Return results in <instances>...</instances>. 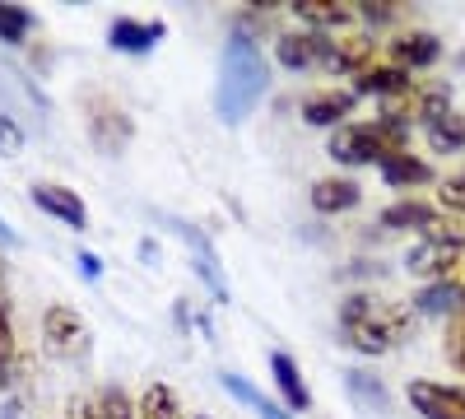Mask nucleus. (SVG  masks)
Listing matches in <instances>:
<instances>
[{"instance_id": "nucleus-1", "label": "nucleus", "mask_w": 465, "mask_h": 419, "mask_svg": "<svg viewBox=\"0 0 465 419\" xmlns=\"http://www.w3.org/2000/svg\"><path fill=\"white\" fill-rule=\"evenodd\" d=\"M270 89V61L261 56L256 37L247 28H232L228 43H223V65H219V94H214V107L228 126L247 122L256 103L265 98Z\"/></svg>"}, {"instance_id": "nucleus-2", "label": "nucleus", "mask_w": 465, "mask_h": 419, "mask_svg": "<svg viewBox=\"0 0 465 419\" xmlns=\"http://www.w3.org/2000/svg\"><path fill=\"white\" fill-rule=\"evenodd\" d=\"M410 331H414V317L401 303H386V298H372V294H354V298L340 303V335H344V345L359 350V354L396 350Z\"/></svg>"}, {"instance_id": "nucleus-3", "label": "nucleus", "mask_w": 465, "mask_h": 419, "mask_svg": "<svg viewBox=\"0 0 465 419\" xmlns=\"http://www.w3.org/2000/svg\"><path fill=\"white\" fill-rule=\"evenodd\" d=\"M326 155L335 164H349V168H363V164H386L396 155H410V126H396L386 117H372V122H344L340 131H331V145Z\"/></svg>"}, {"instance_id": "nucleus-4", "label": "nucleus", "mask_w": 465, "mask_h": 419, "mask_svg": "<svg viewBox=\"0 0 465 419\" xmlns=\"http://www.w3.org/2000/svg\"><path fill=\"white\" fill-rule=\"evenodd\" d=\"M460 256H465V234L451 228V224H438V228H429V234L405 252V271L419 275V280H429V284H438V280H451Z\"/></svg>"}, {"instance_id": "nucleus-5", "label": "nucleus", "mask_w": 465, "mask_h": 419, "mask_svg": "<svg viewBox=\"0 0 465 419\" xmlns=\"http://www.w3.org/2000/svg\"><path fill=\"white\" fill-rule=\"evenodd\" d=\"M43 345L56 359H80L89 354V322L70 308V303H52L43 313Z\"/></svg>"}, {"instance_id": "nucleus-6", "label": "nucleus", "mask_w": 465, "mask_h": 419, "mask_svg": "<svg viewBox=\"0 0 465 419\" xmlns=\"http://www.w3.org/2000/svg\"><path fill=\"white\" fill-rule=\"evenodd\" d=\"M405 396H410L414 414H423V419H465V387L433 383V377H410Z\"/></svg>"}, {"instance_id": "nucleus-7", "label": "nucleus", "mask_w": 465, "mask_h": 419, "mask_svg": "<svg viewBox=\"0 0 465 419\" xmlns=\"http://www.w3.org/2000/svg\"><path fill=\"white\" fill-rule=\"evenodd\" d=\"M322 65L331 75H349V80H359L368 65H377V43L363 33H349V37H326L322 43Z\"/></svg>"}, {"instance_id": "nucleus-8", "label": "nucleus", "mask_w": 465, "mask_h": 419, "mask_svg": "<svg viewBox=\"0 0 465 419\" xmlns=\"http://www.w3.org/2000/svg\"><path fill=\"white\" fill-rule=\"evenodd\" d=\"M89 135L103 155H122L131 140V117L107 94H89Z\"/></svg>"}, {"instance_id": "nucleus-9", "label": "nucleus", "mask_w": 465, "mask_h": 419, "mask_svg": "<svg viewBox=\"0 0 465 419\" xmlns=\"http://www.w3.org/2000/svg\"><path fill=\"white\" fill-rule=\"evenodd\" d=\"M33 205L43 210V214H52V219H61L65 228H74V234H84L89 228V205L70 192V186H61V182H33Z\"/></svg>"}, {"instance_id": "nucleus-10", "label": "nucleus", "mask_w": 465, "mask_h": 419, "mask_svg": "<svg viewBox=\"0 0 465 419\" xmlns=\"http://www.w3.org/2000/svg\"><path fill=\"white\" fill-rule=\"evenodd\" d=\"M163 37H168V24H163V19H112V24H107L112 52H126V56L153 52Z\"/></svg>"}, {"instance_id": "nucleus-11", "label": "nucleus", "mask_w": 465, "mask_h": 419, "mask_svg": "<svg viewBox=\"0 0 465 419\" xmlns=\"http://www.w3.org/2000/svg\"><path fill=\"white\" fill-rule=\"evenodd\" d=\"M359 94L354 89H322V94H307L302 98V122L307 126H322V131H340L344 117L354 112Z\"/></svg>"}, {"instance_id": "nucleus-12", "label": "nucleus", "mask_w": 465, "mask_h": 419, "mask_svg": "<svg viewBox=\"0 0 465 419\" xmlns=\"http://www.w3.org/2000/svg\"><path fill=\"white\" fill-rule=\"evenodd\" d=\"M386 52H391V65L396 70H429L438 56H442V43L429 33V28H410V33H396V43H386Z\"/></svg>"}, {"instance_id": "nucleus-13", "label": "nucleus", "mask_w": 465, "mask_h": 419, "mask_svg": "<svg viewBox=\"0 0 465 419\" xmlns=\"http://www.w3.org/2000/svg\"><path fill=\"white\" fill-rule=\"evenodd\" d=\"M270 377H275L280 405H284L289 414H307V410H312V392H307V383H302V368H298L284 350L270 354Z\"/></svg>"}, {"instance_id": "nucleus-14", "label": "nucleus", "mask_w": 465, "mask_h": 419, "mask_svg": "<svg viewBox=\"0 0 465 419\" xmlns=\"http://www.w3.org/2000/svg\"><path fill=\"white\" fill-rule=\"evenodd\" d=\"M293 15L298 24H307V33H322V37H335L340 28L359 19L354 5H335V0H293Z\"/></svg>"}, {"instance_id": "nucleus-15", "label": "nucleus", "mask_w": 465, "mask_h": 419, "mask_svg": "<svg viewBox=\"0 0 465 419\" xmlns=\"http://www.w3.org/2000/svg\"><path fill=\"white\" fill-rule=\"evenodd\" d=\"M386 234H401V228H438L442 224V210H438V201H419V196H410V201H396V205H386L381 210V219H377Z\"/></svg>"}, {"instance_id": "nucleus-16", "label": "nucleus", "mask_w": 465, "mask_h": 419, "mask_svg": "<svg viewBox=\"0 0 465 419\" xmlns=\"http://www.w3.org/2000/svg\"><path fill=\"white\" fill-rule=\"evenodd\" d=\"M307 201H312L317 214H344V210H354L363 201V186L354 177H322V182H312Z\"/></svg>"}, {"instance_id": "nucleus-17", "label": "nucleus", "mask_w": 465, "mask_h": 419, "mask_svg": "<svg viewBox=\"0 0 465 419\" xmlns=\"http://www.w3.org/2000/svg\"><path fill=\"white\" fill-rule=\"evenodd\" d=\"M414 313L419 317H456L465 313V284L460 280H438V284H423L419 298H414Z\"/></svg>"}, {"instance_id": "nucleus-18", "label": "nucleus", "mask_w": 465, "mask_h": 419, "mask_svg": "<svg viewBox=\"0 0 465 419\" xmlns=\"http://www.w3.org/2000/svg\"><path fill=\"white\" fill-rule=\"evenodd\" d=\"M410 85H414V80H410L405 70H396L391 61H386V65L377 61V65H368V70H363L349 89H354L359 98H377V103H386V98H396V94H401V89H410Z\"/></svg>"}, {"instance_id": "nucleus-19", "label": "nucleus", "mask_w": 465, "mask_h": 419, "mask_svg": "<svg viewBox=\"0 0 465 419\" xmlns=\"http://www.w3.org/2000/svg\"><path fill=\"white\" fill-rule=\"evenodd\" d=\"M322 43H326V37H322V33H307V28L280 33L275 56H280L284 70H307V65H322Z\"/></svg>"}, {"instance_id": "nucleus-20", "label": "nucleus", "mask_w": 465, "mask_h": 419, "mask_svg": "<svg viewBox=\"0 0 465 419\" xmlns=\"http://www.w3.org/2000/svg\"><path fill=\"white\" fill-rule=\"evenodd\" d=\"M381 182L396 186V192H414V186H429L433 182V164L419 159V155H396L381 164Z\"/></svg>"}, {"instance_id": "nucleus-21", "label": "nucleus", "mask_w": 465, "mask_h": 419, "mask_svg": "<svg viewBox=\"0 0 465 419\" xmlns=\"http://www.w3.org/2000/svg\"><path fill=\"white\" fill-rule=\"evenodd\" d=\"M223 392H228L232 401H242L256 419H289V410H284L280 401H270L265 392H256L247 377H238V373H223Z\"/></svg>"}, {"instance_id": "nucleus-22", "label": "nucleus", "mask_w": 465, "mask_h": 419, "mask_svg": "<svg viewBox=\"0 0 465 419\" xmlns=\"http://www.w3.org/2000/svg\"><path fill=\"white\" fill-rule=\"evenodd\" d=\"M447 112H451V89L442 80H419L414 85V122L433 126V122L447 117Z\"/></svg>"}, {"instance_id": "nucleus-23", "label": "nucleus", "mask_w": 465, "mask_h": 419, "mask_svg": "<svg viewBox=\"0 0 465 419\" xmlns=\"http://www.w3.org/2000/svg\"><path fill=\"white\" fill-rule=\"evenodd\" d=\"M135 414L140 419H182V405H177V392L168 383H149L135 401Z\"/></svg>"}, {"instance_id": "nucleus-24", "label": "nucleus", "mask_w": 465, "mask_h": 419, "mask_svg": "<svg viewBox=\"0 0 465 419\" xmlns=\"http://www.w3.org/2000/svg\"><path fill=\"white\" fill-rule=\"evenodd\" d=\"M423 131H429V149H433V155H460V149H465V117H456V112H447L442 122L423 126Z\"/></svg>"}, {"instance_id": "nucleus-25", "label": "nucleus", "mask_w": 465, "mask_h": 419, "mask_svg": "<svg viewBox=\"0 0 465 419\" xmlns=\"http://www.w3.org/2000/svg\"><path fill=\"white\" fill-rule=\"evenodd\" d=\"M37 28V19L24 10V5H0V43H10V47H19L24 37Z\"/></svg>"}, {"instance_id": "nucleus-26", "label": "nucleus", "mask_w": 465, "mask_h": 419, "mask_svg": "<svg viewBox=\"0 0 465 419\" xmlns=\"http://www.w3.org/2000/svg\"><path fill=\"white\" fill-rule=\"evenodd\" d=\"M94 410H98V419H140L122 387H103V392L94 396Z\"/></svg>"}, {"instance_id": "nucleus-27", "label": "nucleus", "mask_w": 465, "mask_h": 419, "mask_svg": "<svg viewBox=\"0 0 465 419\" xmlns=\"http://www.w3.org/2000/svg\"><path fill=\"white\" fill-rule=\"evenodd\" d=\"M344 383H349V392H354L368 410H377V414H386V392H381V383H372L368 373H344Z\"/></svg>"}, {"instance_id": "nucleus-28", "label": "nucleus", "mask_w": 465, "mask_h": 419, "mask_svg": "<svg viewBox=\"0 0 465 419\" xmlns=\"http://www.w3.org/2000/svg\"><path fill=\"white\" fill-rule=\"evenodd\" d=\"M442 354L456 373H465V313H456L447 322V335H442Z\"/></svg>"}, {"instance_id": "nucleus-29", "label": "nucleus", "mask_w": 465, "mask_h": 419, "mask_svg": "<svg viewBox=\"0 0 465 419\" xmlns=\"http://www.w3.org/2000/svg\"><path fill=\"white\" fill-rule=\"evenodd\" d=\"M438 210H465V168L438 186Z\"/></svg>"}, {"instance_id": "nucleus-30", "label": "nucleus", "mask_w": 465, "mask_h": 419, "mask_svg": "<svg viewBox=\"0 0 465 419\" xmlns=\"http://www.w3.org/2000/svg\"><path fill=\"white\" fill-rule=\"evenodd\" d=\"M24 149V131H19V122L15 117H0V159H15Z\"/></svg>"}, {"instance_id": "nucleus-31", "label": "nucleus", "mask_w": 465, "mask_h": 419, "mask_svg": "<svg viewBox=\"0 0 465 419\" xmlns=\"http://www.w3.org/2000/svg\"><path fill=\"white\" fill-rule=\"evenodd\" d=\"M15 359V326H10V313H5V303H0V377H5Z\"/></svg>"}, {"instance_id": "nucleus-32", "label": "nucleus", "mask_w": 465, "mask_h": 419, "mask_svg": "<svg viewBox=\"0 0 465 419\" xmlns=\"http://www.w3.org/2000/svg\"><path fill=\"white\" fill-rule=\"evenodd\" d=\"M74 265H80L84 280H98V275H103V261H98L94 252H80V256H74Z\"/></svg>"}, {"instance_id": "nucleus-33", "label": "nucleus", "mask_w": 465, "mask_h": 419, "mask_svg": "<svg viewBox=\"0 0 465 419\" xmlns=\"http://www.w3.org/2000/svg\"><path fill=\"white\" fill-rule=\"evenodd\" d=\"M0 243H5V247H15V243H19V238H15V228H10L5 219H0Z\"/></svg>"}, {"instance_id": "nucleus-34", "label": "nucleus", "mask_w": 465, "mask_h": 419, "mask_svg": "<svg viewBox=\"0 0 465 419\" xmlns=\"http://www.w3.org/2000/svg\"><path fill=\"white\" fill-rule=\"evenodd\" d=\"M196 419H210V414H196Z\"/></svg>"}]
</instances>
